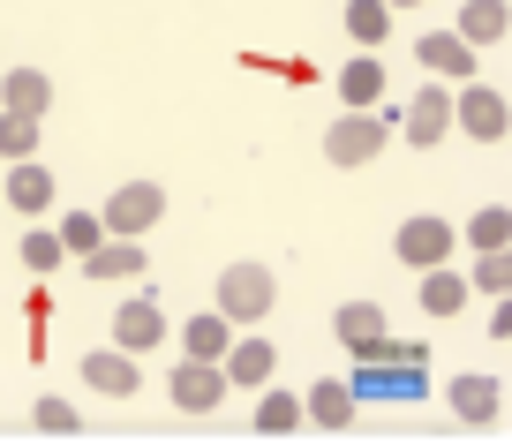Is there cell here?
<instances>
[{"label":"cell","mask_w":512,"mask_h":444,"mask_svg":"<svg viewBox=\"0 0 512 444\" xmlns=\"http://www.w3.org/2000/svg\"><path fill=\"white\" fill-rule=\"evenodd\" d=\"M392 8H422V0H392Z\"/></svg>","instance_id":"obj_31"},{"label":"cell","mask_w":512,"mask_h":444,"mask_svg":"<svg viewBox=\"0 0 512 444\" xmlns=\"http://www.w3.org/2000/svg\"><path fill=\"white\" fill-rule=\"evenodd\" d=\"M159 339H166V317H159V302H151V294H136V302H121V309H113V347L151 354Z\"/></svg>","instance_id":"obj_12"},{"label":"cell","mask_w":512,"mask_h":444,"mask_svg":"<svg viewBox=\"0 0 512 444\" xmlns=\"http://www.w3.org/2000/svg\"><path fill=\"white\" fill-rule=\"evenodd\" d=\"M159 219H166V189L159 181H121V189L106 196V226L113 234H151Z\"/></svg>","instance_id":"obj_8"},{"label":"cell","mask_w":512,"mask_h":444,"mask_svg":"<svg viewBox=\"0 0 512 444\" xmlns=\"http://www.w3.org/2000/svg\"><path fill=\"white\" fill-rule=\"evenodd\" d=\"M302 399H309V422H317V429H347L354 414H362V399H354L347 377H317Z\"/></svg>","instance_id":"obj_17"},{"label":"cell","mask_w":512,"mask_h":444,"mask_svg":"<svg viewBox=\"0 0 512 444\" xmlns=\"http://www.w3.org/2000/svg\"><path fill=\"white\" fill-rule=\"evenodd\" d=\"M445 407L460 414L467 429H490L497 414H505V384L482 377V369H467V377H452V384H445Z\"/></svg>","instance_id":"obj_9"},{"label":"cell","mask_w":512,"mask_h":444,"mask_svg":"<svg viewBox=\"0 0 512 444\" xmlns=\"http://www.w3.org/2000/svg\"><path fill=\"white\" fill-rule=\"evenodd\" d=\"M144 264H151V256H144V234H106L91 256H83V271H91V279H136Z\"/></svg>","instance_id":"obj_15"},{"label":"cell","mask_w":512,"mask_h":444,"mask_svg":"<svg viewBox=\"0 0 512 444\" xmlns=\"http://www.w3.org/2000/svg\"><path fill=\"white\" fill-rule=\"evenodd\" d=\"M61 256H68V241H61V226H38V234H23V271H38V279H46V271H61Z\"/></svg>","instance_id":"obj_27"},{"label":"cell","mask_w":512,"mask_h":444,"mask_svg":"<svg viewBox=\"0 0 512 444\" xmlns=\"http://www.w3.org/2000/svg\"><path fill=\"white\" fill-rule=\"evenodd\" d=\"M166 384H174V407H181V414H219L226 392H234L226 362H196V354H181V369H174Z\"/></svg>","instance_id":"obj_6"},{"label":"cell","mask_w":512,"mask_h":444,"mask_svg":"<svg viewBox=\"0 0 512 444\" xmlns=\"http://www.w3.org/2000/svg\"><path fill=\"white\" fill-rule=\"evenodd\" d=\"M8 204L23 211V219H38V211H53V174L38 159H16L8 166Z\"/></svg>","instance_id":"obj_21"},{"label":"cell","mask_w":512,"mask_h":444,"mask_svg":"<svg viewBox=\"0 0 512 444\" xmlns=\"http://www.w3.org/2000/svg\"><path fill=\"white\" fill-rule=\"evenodd\" d=\"M384 136H392V113H339V121L332 128H324V159H332V166H369V159H377V151H384Z\"/></svg>","instance_id":"obj_3"},{"label":"cell","mask_w":512,"mask_h":444,"mask_svg":"<svg viewBox=\"0 0 512 444\" xmlns=\"http://www.w3.org/2000/svg\"><path fill=\"white\" fill-rule=\"evenodd\" d=\"M0 106H8V113H38V121H46L53 76H46V68H8V76H0Z\"/></svg>","instance_id":"obj_19"},{"label":"cell","mask_w":512,"mask_h":444,"mask_svg":"<svg viewBox=\"0 0 512 444\" xmlns=\"http://www.w3.org/2000/svg\"><path fill=\"white\" fill-rule=\"evenodd\" d=\"M467 279H475V294H512V249H490L482 264H467Z\"/></svg>","instance_id":"obj_28"},{"label":"cell","mask_w":512,"mask_h":444,"mask_svg":"<svg viewBox=\"0 0 512 444\" xmlns=\"http://www.w3.org/2000/svg\"><path fill=\"white\" fill-rule=\"evenodd\" d=\"M452 121H460V136H475V143H505L512 106H505L497 83H460V91H452Z\"/></svg>","instance_id":"obj_5"},{"label":"cell","mask_w":512,"mask_h":444,"mask_svg":"<svg viewBox=\"0 0 512 444\" xmlns=\"http://www.w3.org/2000/svg\"><path fill=\"white\" fill-rule=\"evenodd\" d=\"M467 294H475V279H467V271H452V264L422 271V317L452 324V317H460V309H467Z\"/></svg>","instance_id":"obj_14"},{"label":"cell","mask_w":512,"mask_h":444,"mask_svg":"<svg viewBox=\"0 0 512 444\" xmlns=\"http://www.w3.org/2000/svg\"><path fill=\"white\" fill-rule=\"evenodd\" d=\"M0 159H38V113H8L0 106Z\"/></svg>","instance_id":"obj_25"},{"label":"cell","mask_w":512,"mask_h":444,"mask_svg":"<svg viewBox=\"0 0 512 444\" xmlns=\"http://www.w3.org/2000/svg\"><path fill=\"white\" fill-rule=\"evenodd\" d=\"M452 31H460L467 46L482 53V46H497V38L512 31V8H505V0H467L460 16H452Z\"/></svg>","instance_id":"obj_20"},{"label":"cell","mask_w":512,"mask_h":444,"mask_svg":"<svg viewBox=\"0 0 512 444\" xmlns=\"http://www.w3.org/2000/svg\"><path fill=\"white\" fill-rule=\"evenodd\" d=\"M31 429H46V437H68V429H76V407H68V399H38V407H31Z\"/></svg>","instance_id":"obj_29"},{"label":"cell","mask_w":512,"mask_h":444,"mask_svg":"<svg viewBox=\"0 0 512 444\" xmlns=\"http://www.w3.org/2000/svg\"><path fill=\"white\" fill-rule=\"evenodd\" d=\"M490 339H512V294H497V309H490Z\"/></svg>","instance_id":"obj_30"},{"label":"cell","mask_w":512,"mask_h":444,"mask_svg":"<svg viewBox=\"0 0 512 444\" xmlns=\"http://www.w3.org/2000/svg\"><path fill=\"white\" fill-rule=\"evenodd\" d=\"M415 61L430 68V76H445V83H475V46H467L452 23H445V31H422V38H415Z\"/></svg>","instance_id":"obj_10"},{"label":"cell","mask_w":512,"mask_h":444,"mask_svg":"<svg viewBox=\"0 0 512 444\" xmlns=\"http://www.w3.org/2000/svg\"><path fill=\"white\" fill-rule=\"evenodd\" d=\"M347 38L362 53H377L392 38V0H347Z\"/></svg>","instance_id":"obj_23"},{"label":"cell","mask_w":512,"mask_h":444,"mask_svg":"<svg viewBox=\"0 0 512 444\" xmlns=\"http://www.w3.org/2000/svg\"><path fill=\"white\" fill-rule=\"evenodd\" d=\"M445 128H460V121H452V91H445V76H437V83H422V91L407 98L400 136L415 143V151H437V143H445Z\"/></svg>","instance_id":"obj_7"},{"label":"cell","mask_w":512,"mask_h":444,"mask_svg":"<svg viewBox=\"0 0 512 444\" xmlns=\"http://www.w3.org/2000/svg\"><path fill=\"white\" fill-rule=\"evenodd\" d=\"M460 241H475V256H490V249H512V204H482L475 219L460 226Z\"/></svg>","instance_id":"obj_24"},{"label":"cell","mask_w":512,"mask_h":444,"mask_svg":"<svg viewBox=\"0 0 512 444\" xmlns=\"http://www.w3.org/2000/svg\"><path fill=\"white\" fill-rule=\"evenodd\" d=\"M272 369H279V347L264 332H249V339H234V347H226V377L234 384H256V392H264V384H272Z\"/></svg>","instance_id":"obj_18"},{"label":"cell","mask_w":512,"mask_h":444,"mask_svg":"<svg viewBox=\"0 0 512 444\" xmlns=\"http://www.w3.org/2000/svg\"><path fill=\"white\" fill-rule=\"evenodd\" d=\"M452 249H460V226H452L445 211H415V219H400V234H392V256L415 264V271L452 264Z\"/></svg>","instance_id":"obj_2"},{"label":"cell","mask_w":512,"mask_h":444,"mask_svg":"<svg viewBox=\"0 0 512 444\" xmlns=\"http://www.w3.org/2000/svg\"><path fill=\"white\" fill-rule=\"evenodd\" d=\"M302 422H309V399L279 392V384L256 392V429H264V437H287V429H302Z\"/></svg>","instance_id":"obj_22"},{"label":"cell","mask_w":512,"mask_h":444,"mask_svg":"<svg viewBox=\"0 0 512 444\" xmlns=\"http://www.w3.org/2000/svg\"><path fill=\"white\" fill-rule=\"evenodd\" d=\"M339 106H354V113L384 106V61H377V53H354V61L339 68Z\"/></svg>","instance_id":"obj_16"},{"label":"cell","mask_w":512,"mask_h":444,"mask_svg":"<svg viewBox=\"0 0 512 444\" xmlns=\"http://www.w3.org/2000/svg\"><path fill=\"white\" fill-rule=\"evenodd\" d=\"M219 309L234 324H264L279 309V279H272V264H226L219 271Z\"/></svg>","instance_id":"obj_1"},{"label":"cell","mask_w":512,"mask_h":444,"mask_svg":"<svg viewBox=\"0 0 512 444\" xmlns=\"http://www.w3.org/2000/svg\"><path fill=\"white\" fill-rule=\"evenodd\" d=\"M106 234H113L106 211H68V219H61V241H68V256H76V264H83V256H91Z\"/></svg>","instance_id":"obj_26"},{"label":"cell","mask_w":512,"mask_h":444,"mask_svg":"<svg viewBox=\"0 0 512 444\" xmlns=\"http://www.w3.org/2000/svg\"><path fill=\"white\" fill-rule=\"evenodd\" d=\"M83 384H91L98 399H128L136 384H144V369H136L128 347H98V354H83Z\"/></svg>","instance_id":"obj_11"},{"label":"cell","mask_w":512,"mask_h":444,"mask_svg":"<svg viewBox=\"0 0 512 444\" xmlns=\"http://www.w3.org/2000/svg\"><path fill=\"white\" fill-rule=\"evenodd\" d=\"M384 324H392V317H384L377 302H339V309H332V332H339V347H347L354 362H384V354L400 347Z\"/></svg>","instance_id":"obj_4"},{"label":"cell","mask_w":512,"mask_h":444,"mask_svg":"<svg viewBox=\"0 0 512 444\" xmlns=\"http://www.w3.org/2000/svg\"><path fill=\"white\" fill-rule=\"evenodd\" d=\"M234 339H241V324L226 317V309H211V317L196 309V317L181 324V354H196V362H226V347H234Z\"/></svg>","instance_id":"obj_13"}]
</instances>
